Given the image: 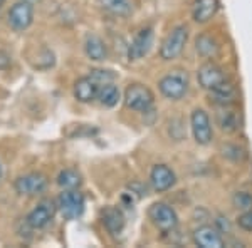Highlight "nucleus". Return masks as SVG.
Masks as SVG:
<instances>
[{"instance_id": "f257e3e1", "label": "nucleus", "mask_w": 252, "mask_h": 248, "mask_svg": "<svg viewBox=\"0 0 252 248\" xmlns=\"http://www.w3.org/2000/svg\"><path fill=\"white\" fill-rule=\"evenodd\" d=\"M158 87H160V92L166 99L170 101L182 99L187 94V91H189V74L185 71H182V69L168 72V74L160 79Z\"/></svg>"}, {"instance_id": "f03ea898", "label": "nucleus", "mask_w": 252, "mask_h": 248, "mask_svg": "<svg viewBox=\"0 0 252 248\" xmlns=\"http://www.w3.org/2000/svg\"><path fill=\"white\" fill-rule=\"evenodd\" d=\"M189 40V29L185 26H177L163 39L160 46V57L163 60L177 59L184 52V47Z\"/></svg>"}, {"instance_id": "7ed1b4c3", "label": "nucleus", "mask_w": 252, "mask_h": 248, "mask_svg": "<svg viewBox=\"0 0 252 248\" xmlns=\"http://www.w3.org/2000/svg\"><path fill=\"white\" fill-rule=\"evenodd\" d=\"M153 101H155V96L145 84H129L125 91V104L133 111L146 112L153 106Z\"/></svg>"}, {"instance_id": "20e7f679", "label": "nucleus", "mask_w": 252, "mask_h": 248, "mask_svg": "<svg viewBox=\"0 0 252 248\" xmlns=\"http://www.w3.org/2000/svg\"><path fill=\"white\" fill-rule=\"evenodd\" d=\"M84 194L78 190H63L58 198V208L66 220H76L84 213Z\"/></svg>"}, {"instance_id": "39448f33", "label": "nucleus", "mask_w": 252, "mask_h": 248, "mask_svg": "<svg viewBox=\"0 0 252 248\" xmlns=\"http://www.w3.org/2000/svg\"><path fill=\"white\" fill-rule=\"evenodd\" d=\"M148 217L152 220L153 225L160 231H163V233L177 230V226H178L177 213H175V210L170 205H166V203H153L148 210Z\"/></svg>"}, {"instance_id": "423d86ee", "label": "nucleus", "mask_w": 252, "mask_h": 248, "mask_svg": "<svg viewBox=\"0 0 252 248\" xmlns=\"http://www.w3.org/2000/svg\"><path fill=\"white\" fill-rule=\"evenodd\" d=\"M9 26L15 32H24L34 22V5L27 0H19L9 10Z\"/></svg>"}, {"instance_id": "0eeeda50", "label": "nucleus", "mask_w": 252, "mask_h": 248, "mask_svg": "<svg viewBox=\"0 0 252 248\" xmlns=\"http://www.w3.org/2000/svg\"><path fill=\"white\" fill-rule=\"evenodd\" d=\"M47 190V176L42 173H27L15 180V191L24 196H37Z\"/></svg>"}, {"instance_id": "6e6552de", "label": "nucleus", "mask_w": 252, "mask_h": 248, "mask_svg": "<svg viewBox=\"0 0 252 248\" xmlns=\"http://www.w3.org/2000/svg\"><path fill=\"white\" fill-rule=\"evenodd\" d=\"M56 208H58V205H56L52 200L40 201L39 205L26 217V225L32 230L46 228L49 223L52 221V218H54Z\"/></svg>"}, {"instance_id": "1a4fd4ad", "label": "nucleus", "mask_w": 252, "mask_h": 248, "mask_svg": "<svg viewBox=\"0 0 252 248\" xmlns=\"http://www.w3.org/2000/svg\"><path fill=\"white\" fill-rule=\"evenodd\" d=\"M190 126H192L193 138L198 144L205 146L212 141V124H210L209 114L204 109H195L190 116Z\"/></svg>"}, {"instance_id": "9d476101", "label": "nucleus", "mask_w": 252, "mask_h": 248, "mask_svg": "<svg viewBox=\"0 0 252 248\" xmlns=\"http://www.w3.org/2000/svg\"><path fill=\"white\" fill-rule=\"evenodd\" d=\"M197 79H198V84H200L205 91H212L214 87H217V86H220L222 83H225L227 76L222 67H219L215 62L209 60V62L202 64V66L198 67Z\"/></svg>"}, {"instance_id": "9b49d317", "label": "nucleus", "mask_w": 252, "mask_h": 248, "mask_svg": "<svg viewBox=\"0 0 252 248\" xmlns=\"http://www.w3.org/2000/svg\"><path fill=\"white\" fill-rule=\"evenodd\" d=\"M193 243L200 248H223L225 247L222 233L210 225H204L193 231Z\"/></svg>"}, {"instance_id": "f8f14e48", "label": "nucleus", "mask_w": 252, "mask_h": 248, "mask_svg": "<svg viewBox=\"0 0 252 248\" xmlns=\"http://www.w3.org/2000/svg\"><path fill=\"white\" fill-rule=\"evenodd\" d=\"M175 181H177V176L172 171V168H168L166 165L153 166L152 173H150V185H152V188L155 191L163 193V191L172 188Z\"/></svg>"}, {"instance_id": "ddd939ff", "label": "nucleus", "mask_w": 252, "mask_h": 248, "mask_svg": "<svg viewBox=\"0 0 252 248\" xmlns=\"http://www.w3.org/2000/svg\"><path fill=\"white\" fill-rule=\"evenodd\" d=\"M153 46V30L150 27L146 29H141L138 34L135 35V39L131 40L128 49V54L131 60H138L141 57H145L150 52V49Z\"/></svg>"}, {"instance_id": "4468645a", "label": "nucleus", "mask_w": 252, "mask_h": 248, "mask_svg": "<svg viewBox=\"0 0 252 248\" xmlns=\"http://www.w3.org/2000/svg\"><path fill=\"white\" fill-rule=\"evenodd\" d=\"M210 92V101L215 104V106H234L235 103H237V89H235V86L232 83H230L229 79L225 81V83H222L220 86L214 87Z\"/></svg>"}, {"instance_id": "2eb2a0df", "label": "nucleus", "mask_w": 252, "mask_h": 248, "mask_svg": "<svg viewBox=\"0 0 252 248\" xmlns=\"http://www.w3.org/2000/svg\"><path fill=\"white\" fill-rule=\"evenodd\" d=\"M97 89H99V86L89 76L79 77L74 84V97L79 103L84 104L93 103L94 99H97Z\"/></svg>"}, {"instance_id": "dca6fc26", "label": "nucleus", "mask_w": 252, "mask_h": 248, "mask_svg": "<svg viewBox=\"0 0 252 248\" xmlns=\"http://www.w3.org/2000/svg\"><path fill=\"white\" fill-rule=\"evenodd\" d=\"M217 124L223 133H235L241 128V117L239 112L232 109V106H220L217 112Z\"/></svg>"}, {"instance_id": "f3484780", "label": "nucleus", "mask_w": 252, "mask_h": 248, "mask_svg": "<svg viewBox=\"0 0 252 248\" xmlns=\"http://www.w3.org/2000/svg\"><path fill=\"white\" fill-rule=\"evenodd\" d=\"M219 0H195L192 15L197 24H207L217 14Z\"/></svg>"}, {"instance_id": "a211bd4d", "label": "nucleus", "mask_w": 252, "mask_h": 248, "mask_svg": "<svg viewBox=\"0 0 252 248\" xmlns=\"http://www.w3.org/2000/svg\"><path fill=\"white\" fill-rule=\"evenodd\" d=\"M84 52L91 60L94 62H103L108 57V47L104 44V40L97 35L91 34L86 37V42H84Z\"/></svg>"}, {"instance_id": "6ab92c4d", "label": "nucleus", "mask_w": 252, "mask_h": 248, "mask_svg": "<svg viewBox=\"0 0 252 248\" xmlns=\"http://www.w3.org/2000/svg\"><path fill=\"white\" fill-rule=\"evenodd\" d=\"M103 223L111 235H120L125 228V215L115 206L103 210Z\"/></svg>"}, {"instance_id": "aec40b11", "label": "nucleus", "mask_w": 252, "mask_h": 248, "mask_svg": "<svg viewBox=\"0 0 252 248\" xmlns=\"http://www.w3.org/2000/svg\"><path fill=\"white\" fill-rule=\"evenodd\" d=\"M97 3L101 5V9L116 17H128L133 12L131 0H97Z\"/></svg>"}, {"instance_id": "412c9836", "label": "nucleus", "mask_w": 252, "mask_h": 248, "mask_svg": "<svg viewBox=\"0 0 252 248\" xmlns=\"http://www.w3.org/2000/svg\"><path fill=\"white\" fill-rule=\"evenodd\" d=\"M97 101L104 108H115L118 101H120V89L113 83L103 84V86H99V89H97Z\"/></svg>"}, {"instance_id": "4be33fe9", "label": "nucleus", "mask_w": 252, "mask_h": 248, "mask_svg": "<svg viewBox=\"0 0 252 248\" xmlns=\"http://www.w3.org/2000/svg\"><path fill=\"white\" fill-rule=\"evenodd\" d=\"M195 49H197L198 54L205 59H214L215 55L219 54V46H217V42H215V39L207 34L198 35L197 40H195Z\"/></svg>"}, {"instance_id": "5701e85b", "label": "nucleus", "mask_w": 252, "mask_h": 248, "mask_svg": "<svg viewBox=\"0 0 252 248\" xmlns=\"http://www.w3.org/2000/svg\"><path fill=\"white\" fill-rule=\"evenodd\" d=\"M58 185L63 190H78L83 185V176L76 169H63L58 176Z\"/></svg>"}, {"instance_id": "b1692460", "label": "nucleus", "mask_w": 252, "mask_h": 248, "mask_svg": "<svg viewBox=\"0 0 252 248\" xmlns=\"http://www.w3.org/2000/svg\"><path fill=\"white\" fill-rule=\"evenodd\" d=\"M232 205L241 211L252 210V194L247 191H237L232 196Z\"/></svg>"}, {"instance_id": "393cba45", "label": "nucleus", "mask_w": 252, "mask_h": 248, "mask_svg": "<svg viewBox=\"0 0 252 248\" xmlns=\"http://www.w3.org/2000/svg\"><path fill=\"white\" fill-rule=\"evenodd\" d=\"M89 77L94 81L97 86H103V84L113 83L116 79V74L113 71H104V69H93Z\"/></svg>"}, {"instance_id": "a878e982", "label": "nucleus", "mask_w": 252, "mask_h": 248, "mask_svg": "<svg viewBox=\"0 0 252 248\" xmlns=\"http://www.w3.org/2000/svg\"><path fill=\"white\" fill-rule=\"evenodd\" d=\"M237 225L241 226L242 230L246 231H252V210L244 211L241 217L237 218Z\"/></svg>"}, {"instance_id": "bb28decb", "label": "nucleus", "mask_w": 252, "mask_h": 248, "mask_svg": "<svg viewBox=\"0 0 252 248\" xmlns=\"http://www.w3.org/2000/svg\"><path fill=\"white\" fill-rule=\"evenodd\" d=\"M215 223H217V226H219V231L220 233H230V225H229V221H227V218H223V217H217V220H215Z\"/></svg>"}, {"instance_id": "cd10ccee", "label": "nucleus", "mask_w": 252, "mask_h": 248, "mask_svg": "<svg viewBox=\"0 0 252 248\" xmlns=\"http://www.w3.org/2000/svg\"><path fill=\"white\" fill-rule=\"evenodd\" d=\"M3 3H5V0H0V9L3 7Z\"/></svg>"}, {"instance_id": "c85d7f7f", "label": "nucleus", "mask_w": 252, "mask_h": 248, "mask_svg": "<svg viewBox=\"0 0 252 248\" xmlns=\"http://www.w3.org/2000/svg\"><path fill=\"white\" fill-rule=\"evenodd\" d=\"M0 180H2V166H0Z\"/></svg>"}]
</instances>
